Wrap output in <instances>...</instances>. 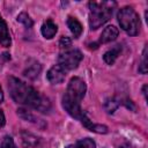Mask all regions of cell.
<instances>
[{"mask_svg":"<svg viewBox=\"0 0 148 148\" xmlns=\"http://www.w3.org/2000/svg\"><path fill=\"white\" fill-rule=\"evenodd\" d=\"M3 99V94H2V90H1V87H0V103L2 102Z\"/></svg>","mask_w":148,"mask_h":148,"instance_id":"obj_22","label":"cell"},{"mask_svg":"<svg viewBox=\"0 0 148 148\" xmlns=\"http://www.w3.org/2000/svg\"><path fill=\"white\" fill-rule=\"evenodd\" d=\"M40 71H42V66L39 65V62L32 60L31 64H29L24 69V75L28 76L29 79H36L39 75Z\"/></svg>","mask_w":148,"mask_h":148,"instance_id":"obj_10","label":"cell"},{"mask_svg":"<svg viewBox=\"0 0 148 148\" xmlns=\"http://www.w3.org/2000/svg\"><path fill=\"white\" fill-rule=\"evenodd\" d=\"M119 148H133L130 143H127V142H125V143H123L121 146H119Z\"/></svg>","mask_w":148,"mask_h":148,"instance_id":"obj_20","label":"cell"},{"mask_svg":"<svg viewBox=\"0 0 148 148\" xmlns=\"http://www.w3.org/2000/svg\"><path fill=\"white\" fill-rule=\"evenodd\" d=\"M66 148H81L77 143H74V145H69V146H67Z\"/></svg>","mask_w":148,"mask_h":148,"instance_id":"obj_21","label":"cell"},{"mask_svg":"<svg viewBox=\"0 0 148 148\" xmlns=\"http://www.w3.org/2000/svg\"><path fill=\"white\" fill-rule=\"evenodd\" d=\"M57 30H58L57 24L53 23L51 20L45 21V22L43 23V25H42V29H40L42 35H43L45 38H52V37L56 35Z\"/></svg>","mask_w":148,"mask_h":148,"instance_id":"obj_9","label":"cell"},{"mask_svg":"<svg viewBox=\"0 0 148 148\" xmlns=\"http://www.w3.org/2000/svg\"><path fill=\"white\" fill-rule=\"evenodd\" d=\"M120 52H121V46L120 45H116L114 47H112L111 50H109V51H106L104 53L103 59H104V61L108 65H112L116 61V59L118 58V56H119Z\"/></svg>","mask_w":148,"mask_h":148,"instance_id":"obj_11","label":"cell"},{"mask_svg":"<svg viewBox=\"0 0 148 148\" xmlns=\"http://www.w3.org/2000/svg\"><path fill=\"white\" fill-rule=\"evenodd\" d=\"M67 25H68L69 30L72 31V34L74 35V37H79L81 35V32H82V25H81V23L75 17H68Z\"/></svg>","mask_w":148,"mask_h":148,"instance_id":"obj_12","label":"cell"},{"mask_svg":"<svg viewBox=\"0 0 148 148\" xmlns=\"http://www.w3.org/2000/svg\"><path fill=\"white\" fill-rule=\"evenodd\" d=\"M17 22L22 23V24H23L24 27H27V28L32 27V20H31L30 16H29L28 14H25V13H21V14L17 16Z\"/></svg>","mask_w":148,"mask_h":148,"instance_id":"obj_14","label":"cell"},{"mask_svg":"<svg viewBox=\"0 0 148 148\" xmlns=\"http://www.w3.org/2000/svg\"><path fill=\"white\" fill-rule=\"evenodd\" d=\"M116 2L111 1H90L89 2V25L90 29H97L108 22L112 15Z\"/></svg>","mask_w":148,"mask_h":148,"instance_id":"obj_2","label":"cell"},{"mask_svg":"<svg viewBox=\"0 0 148 148\" xmlns=\"http://www.w3.org/2000/svg\"><path fill=\"white\" fill-rule=\"evenodd\" d=\"M139 72L142 73V74L147 73V46L145 47L143 53H142V60H141V64H140V67H139Z\"/></svg>","mask_w":148,"mask_h":148,"instance_id":"obj_16","label":"cell"},{"mask_svg":"<svg viewBox=\"0 0 148 148\" xmlns=\"http://www.w3.org/2000/svg\"><path fill=\"white\" fill-rule=\"evenodd\" d=\"M81 148H96V143L94 142L92 139L90 138H86V139H81L76 142Z\"/></svg>","mask_w":148,"mask_h":148,"instance_id":"obj_15","label":"cell"},{"mask_svg":"<svg viewBox=\"0 0 148 148\" xmlns=\"http://www.w3.org/2000/svg\"><path fill=\"white\" fill-rule=\"evenodd\" d=\"M118 34L119 31L114 25H109L103 30L99 38V43H110L118 37Z\"/></svg>","mask_w":148,"mask_h":148,"instance_id":"obj_7","label":"cell"},{"mask_svg":"<svg viewBox=\"0 0 148 148\" xmlns=\"http://www.w3.org/2000/svg\"><path fill=\"white\" fill-rule=\"evenodd\" d=\"M0 148H16V146H15V143L10 136H5L2 142H1Z\"/></svg>","mask_w":148,"mask_h":148,"instance_id":"obj_17","label":"cell"},{"mask_svg":"<svg viewBox=\"0 0 148 148\" xmlns=\"http://www.w3.org/2000/svg\"><path fill=\"white\" fill-rule=\"evenodd\" d=\"M59 45L62 49L64 47H68V46H71V39L68 37H61V39L59 42Z\"/></svg>","mask_w":148,"mask_h":148,"instance_id":"obj_18","label":"cell"},{"mask_svg":"<svg viewBox=\"0 0 148 148\" xmlns=\"http://www.w3.org/2000/svg\"><path fill=\"white\" fill-rule=\"evenodd\" d=\"M0 43L5 47H8L10 45V35L8 31V27L5 20L1 17V15H0Z\"/></svg>","mask_w":148,"mask_h":148,"instance_id":"obj_8","label":"cell"},{"mask_svg":"<svg viewBox=\"0 0 148 148\" xmlns=\"http://www.w3.org/2000/svg\"><path fill=\"white\" fill-rule=\"evenodd\" d=\"M118 22L120 28L131 36H135L140 30V18L135 10L131 7H124L118 12Z\"/></svg>","mask_w":148,"mask_h":148,"instance_id":"obj_3","label":"cell"},{"mask_svg":"<svg viewBox=\"0 0 148 148\" xmlns=\"http://www.w3.org/2000/svg\"><path fill=\"white\" fill-rule=\"evenodd\" d=\"M86 90H87V86H86V83H84L83 80H81L77 76L72 77L71 81H69V83H68L67 91L64 95L62 99L68 101V102H72V103L80 104V102L84 97Z\"/></svg>","mask_w":148,"mask_h":148,"instance_id":"obj_4","label":"cell"},{"mask_svg":"<svg viewBox=\"0 0 148 148\" xmlns=\"http://www.w3.org/2000/svg\"><path fill=\"white\" fill-rule=\"evenodd\" d=\"M118 106H119V102L114 98H109L104 104V108H105L108 113H113Z\"/></svg>","mask_w":148,"mask_h":148,"instance_id":"obj_13","label":"cell"},{"mask_svg":"<svg viewBox=\"0 0 148 148\" xmlns=\"http://www.w3.org/2000/svg\"><path fill=\"white\" fill-rule=\"evenodd\" d=\"M8 89L12 98L16 103L27 104L42 112H46L50 110L51 104L45 96L40 95L32 87L25 84L23 81L14 76H10L8 79Z\"/></svg>","mask_w":148,"mask_h":148,"instance_id":"obj_1","label":"cell"},{"mask_svg":"<svg viewBox=\"0 0 148 148\" xmlns=\"http://www.w3.org/2000/svg\"><path fill=\"white\" fill-rule=\"evenodd\" d=\"M65 76H66V71L59 65L52 66L47 72V80L52 84L61 83L65 80Z\"/></svg>","mask_w":148,"mask_h":148,"instance_id":"obj_6","label":"cell"},{"mask_svg":"<svg viewBox=\"0 0 148 148\" xmlns=\"http://www.w3.org/2000/svg\"><path fill=\"white\" fill-rule=\"evenodd\" d=\"M81 60H82V53L79 50H67L60 53L58 58V65L61 66L65 71H71L76 68Z\"/></svg>","mask_w":148,"mask_h":148,"instance_id":"obj_5","label":"cell"},{"mask_svg":"<svg viewBox=\"0 0 148 148\" xmlns=\"http://www.w3.org/2000/svg\"><path fill=\"white\" fill-rule=\"evenodd\" d=\"M5 114H3V112H2V110H0V128L5 125Z\"/></svg>","mask_w":148,"mask_h":148,"instance_id":"obj_19","label":"cell"}]
</instances>
